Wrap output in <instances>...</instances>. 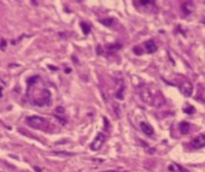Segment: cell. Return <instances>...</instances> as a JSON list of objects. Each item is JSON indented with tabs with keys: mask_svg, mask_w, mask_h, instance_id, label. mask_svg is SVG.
Masks as SVG:
<instances>
[{
	"mask_svg": "<svg viewBox=\"0 0 205 172\" xmlns=\"http://www.w3.org/2000/svg\"><path fill=\"white\" fill-rule=\"evenodd\" d=\"M157 96L159 98V96H162V94L158 92V90H151L150 88H146V89H144L142 92H141V99L145 101V102H147V104H151V105H153V106H161V104L158 102V100H157Z\"/></svg>",
	"mask_w": 205,
	"mask_h": 172,
	"instance_id": "obj_1",
	"label": "cell"
},
{
	"mask_svg": "<svg viewBox=\"0 0 205 172\" xmlns=\"http://www.w3.org/2000/svg\"><path fill=\"white\" fill-rule=\"evenodd\" d=\"M27 124L33 129H42L47 124V120L38 116H32L27 118Z\"/></svg>",
	"mask_w": 205,
	"mask_h": 172,
	"instance_id": "obj_2",
	"label": "cell"
},
{
	"mask_svg": "<svg viewBox=\"0 0 205 172\" xmlns=\"http://www.w3.org/2000/svg\"><path fill=\"white\" fill-rule=\"evenodd\" d=\"M105 135L102 134V132H99L98 135H96V137L94 138V141L92 142V144H90V149L92 150H98V149H100L101 148V146L104 144V142H105Z\"/></svg>",
	"mask_w": 205,
	"mask_h": 172,
	"instance_id": "obj_3",
	"label": "cell"
},
{
	"mask_svg": "<svg viewBox=\"0 0 205 172\" xmlns=\"http://www.w3.org/2000/svg\"><path fill=\"white\" fill-rule=\"evenodd\" d=\"M179 89H180V92H181L182 95H185V96H191L192 93H193V85H192L191 82L183 81V82L180 84Z\"/></svg>",
	"mask_w": 205,
	"mask_h": 172,
	"instance_id": "obj_4",
	"label": "cell"
},
{
	"mask_svg": "<svg viewBox=\"0 0 205 172\" xmlns=\"http://www.w3.org/2000/svg\"><path fill=\"white\" fill-rule=\"evenodd\" d=\"M191 146H192L194 149L203 148V147L205 146V135H199L198 137H195V138L192 141Z\"/></svg>",
	"mask_w": 205,
	"mask_h": 172,
	"instance_id": "obj_5",
	"label": "cell"
},
{
	"mask_svg": "<svg viewBox=\"0 0 205 172\" xmlns=\"http://www.w3.org/2000/svg\"><path fill=\"white\" fill-rule=\"evenodd\" d=\"M140 129H141V131H142L144 134H146L147 136H152L153 132H155L153 126H152L150 123H147V122H141V123H140Z\"/></svg>",
	"mask_w": 205,
	"mask_h": 172,
	"instance_id": "obj_6",
	"label": "cell"
},
{
	"mask_svg": "<svg viewBox=\"0 0 205 172\" xmlns=\"http://www.w3.org/2000/svg\"><path fill=\"white\" fill-rule=\"evenodd\" d=\"M144 45H145V46H144V47H145V51H146L147 53H150V54H151V53H155V52L157 51V46H156V43H155L152 40L146 41Z\"/></svg>",
	"mask_w": 205,
	"mask_h": 172,
	"instance_id": "obj_7",
	"label": "cell"
},
{
	"mask_svg": "<svg viewBox=\"0 0 205 172\" xmlns=\"http://www.w3.org/2000/svg\"><path fill=\"white\" fill-rule=\"evenodd\" d=\"M179 128H180V131L182 134H187L189 131V124L187 122H181L180 125H179Z\"/></svg>",
	"mask_w": 205,
	"mask_h": 172,
	"instance_id": "obj_8",
	"label": "cell"
},
{
	"mask_svg": "<svg viewBox=\"0 0 205 172\" xmlns=\"http://www.w3.org/2000/svg\"><path fill=\"white\" fill-rule=\"evenodd\" d=\"M100 23L104 24L106 27H111L114 23H115V19L114 18H105V19H100Z\"/></svg>",
	"mask_w": 205,
	"mask_h": 172,
	"instance_id": "obj_9",
	"label": "cell"
},
{
	"mask_svg": "<svg viewBox=\"0 0 205 172\" xmlns=\"http://www.w3.org/2000/svg\"><path fill=\"white\" fill-rule=\"evenodd\" d=\"M81 29H82V31H83L84 35H88L90 33V27L87 23H81Z\"/></svg>",
	"mask_w": 205,
	"mask_h": 172,
	"instance_id": "obj_10",
	"label": "cell"
},
{
	"mask_svg": "<svg viewBox=\"0 0 205 172\" xmlns=\"http://www.w3.org/2000/svg\"><path fill=\"white\" fill-rule=\"evenodd\" d=\"M122 46L120 45V43H111V45H108V49H110V51H117V49H120Z\"/></svg>",
	"mask_w": 205,
	"mask_h": 172,
	"instance_id": "obj_11",
	"label": "cell"
},
{
	"mask_svg": "<svg viewBox=\"0 0 205 172\" xmlns=\"http://www.w3.org/2000/svg\"><path fill=\"white\" fill-rule=\"evenodd\" d=\"M183 112L187 113V114H192V113L195 112V108H194L193 106H186V107L183 108Z\"/></svg>",
	"mask_w": 205,
	"mask_h": 172,
	"instance_id": "obj_12",
	"label": "cell"
},
{
	"mask_svg": "<svg viewBox=\"0 0 205 172\" xmlns=\"http://www.w3.org/2000/svg\"><path fill=\"white\" fill-rule=\"evenodd\" d=\"M123 90H124V85H122V87L120 88V90L116 93V98H117V99H120V100L123 99Z\"/></svg>",
	"mask_w": 205,
	"mask_h": 172,
	"instance_id": "obj_13",
	"label": "cell"
},
{
	"mask_svg": "<svg viewBox=\"0 0 205 172\" xmlns=\"http://www.w3.org/2000/svg\"><path fill=\"white\" fill-rule=\"evenodd\" d=\"M36 79H39V76H34V77H32V78H29V79H28V85H29V87L33 84V82H35Z\"/></svg>",
	"mask_w": 205,
	"mask_h": 172,
	"instance_id": "obj_14",
	"label": "cell"
},
{
	"mask_svg": "<svg viewBox=\"0 0 205 172\" xmlns=\"http://www.w3.org/2000/svg\"><path fill=\"white\" fill-rule=\"evenodd\" d=\"M133 51H134V53H135V54H138V55L142 54V49H141L140 47H134V48H133Z\"/></svg>",
	"mask_w": 205,
	"mask_h": 172,
	"instance_id": "obj_15",
	"label": "cell"
},
{
	"mask_svg": "<svg viewBox=\"0 0 205 172\" xmlns=\"http://www.w3.org/2000/svg\"><path fill=\"white\" fill-rule=\"evenodd\" d=\"M140 4L141 5H150V4H153V1H150V0H141Z\"/></svg>",
	"mask_w": 205,
	"mask_h": 172,
	"instance_id": "obj_16",
	"label": "cell"
},
{
	"mask_svg": "<svg viewBox=\"0 0 205 172\" xmlns=\"http://www.w3.org/2000/svg\"><path fill=\"white\" fill-rule=\"evenodd\" d=\"M56 112L59 113V114H63L64 113V107H57L56 108Z\"/></svg>",
	"mask_w": 205,
	"mask_h": 172,
	"instance_id": "obj_17",
	"label": "cell"
},
{
	"mask_svg": "<svg viewBox=\"0 0 205 172\" xmlns=\"http://www.w3.org/2000/svg\"><path fill=\"white\" fill-rule=\"evenodd\" d=\"M96 53L102 54V48H101V46H98V47H96Z\"/></svg>",
	"mask_w": 205,
	"mask_h": 172,
	"instance_id": "obj_18",
	"label": "cell"
},
{
	"mask_svg": "<svg viewBox=\"0 0 205 172\" xmlns=\"http://www.w3.org/2000/svg\"><path fill=\"white\" fill-rule=\"evenodd\" d=\"M5 46H6V41L3 39L2 40V49H5Z\"/></svg>",
	"mask_w": 205,
	"mask_h": 172,
	"instance_id": "obj_19",
	"label": "cell"
},
{
	"mask_svg": "<svg viewBox=\"0 0 205 172\" xmlns=\"http://www.w3.org/2000/svg\"><path fill=\"white\" fill-rule=\"evenodd\" d=\"M56 155H71V154H69V153H54Z\"/></svg>",
	"mask_w": 205,
	"mask_h": 172,
	"instance_id": "obj_20",
	"label": "cell"
},
{
	"mask_svg": "<svg viewBox=\"0 0 205 172\" xmlns=\"http://www.w3.org/2000/svg\"><path fill=\"white\" fill-rule=\"evenodd\" d=\"M34 170H35L36 172H41V171H42V170H41L39 166H34Z\"/></svg>",
	"mask_w": 205,
	"mask_h": 172,
	"instance_id": "obj_21",
	"label": "cell"
},
{
	"mask_svg": "<svg viewBox=\"0 0 205 172\" xmlns=\"http://www.w3.org/2000/svg\"><path fill=\"white\" fill-rule=\"evenodd\" d=\"M65 72H66V73H70V72H71V69H70V67H66V69H65Z\"/></svg>",
	"mask_w": 205,
	"mask_h": 172,
	"instance_id": "obj_22",
	"label": "cell"
},
{
	"mask_svg": "<svg viewBox=\"0 0 205 172\" xmlns=\"http://www.w3.org/2000/svg\"><path fill=\"white\" fill-rule=\"evenodd\" d=\"M48 67H50V69H51V70H54V71H56V70H57V67H56V66H52V65H50V66H48Z\"/></svg>",
	"mask_w": 205,
	"mask_h": 172,
	"instance_id": "obj_23",
	"label": "cell"
},
{
	"mask_svg": "<svg viewBox=\"0 0 205 172\" xmlns=\"http://www.w3.org/2000/svg\"><path fill=\"white\" fill-rule=\"evenodd\" d=\"M2 95H3V94H2V87H0V98H2Z\"/></svg>",
	"mask_w": 205,
	"mask_h": 172,
	"instance_id": "obj_24",
	"label": "cell"
},
{
	"mask_svg": "<svg viewBox=\"0 0 205 172\" xmlns=\"http://www.w3.org/2000/svg\"><path fill=\"white\" fill-rule=\"evenodd\" d=\"M105 172H117V171H105Z\"/></svg>",
	"mask_w": 205,
	"mask_h": 172,
	"instance_id": "obj_25",
	"label": "cell"
}]
</instances>
